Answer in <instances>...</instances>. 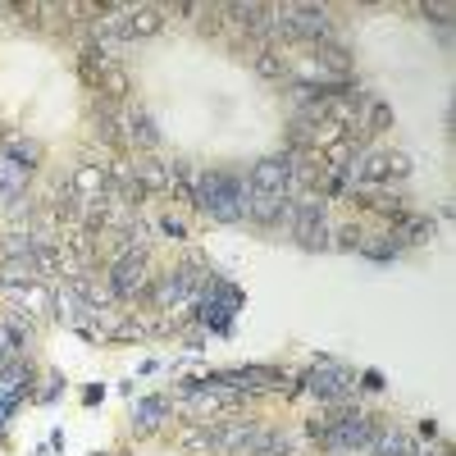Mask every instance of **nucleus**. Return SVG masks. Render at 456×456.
I'll list each match as a JSON object with an SVG mask.
<instances>
[{"mask_svg":"<svg viewBox=\"0 0 456 456\" xmlns=\"http://www.w3.org/2000/svg\"><path fill=\"white\" fill-rule=\"evenodd\" d=\"M384 228H388L393 238H402V247H406V251H411V247H425V242H434V238H438V219H434L429 210H411V206H406L402 215H393Z\"/></svg>","mask_w":456,"mask_h":456,"instance_id":"obj_15","label":"nucleus"},{"mask_svg":"<svg viewBox=\"0 0 456 456\" xmlns=\"http://www.w3.org/2000/svg\"><path fill=\"white\" fill-rule=\"evenodd\" d=\"M411 174H415V160L393 146H361V156L352 165V183L361 187H402Z\"/></svg>","mask_w":456,"mask_h":456,"instance_id":"obj_9","label":"nucleus"},{"mask_svg":"<svg viewBox=\"0 0 456 456\" xmlns=\"http://www.w3.org/2000/svg\"><path fill=\"white\" fill-rule=\"evenodd\" d=\"M169 28V14H165V5H146V0H137V5L128 10V19H124V42L133 46V42H151V37H160Z\"/></svg>","mask_w":456,"mask_h":456,"instance_id":"obj_17","label":"nucleus"},{"mask_svg":"<svg viewBox=\"0 0 456 456\" xmlns=\"http://www.w3.org/2000/svg\"><path fill=\"white\" fill-rule=\"evenodd\" d=\"M156 228H160V238H169V242H178V247L192 242V228H187V219H183V215H174V210L156 215Z\"/></svg>","mask_w":456,"mask_h":456,"instance_id":"obj_31","label":"nucleus"},{"mask_svg":"<svg viewBox=\"0 0 456 456\" xmlns=\"http://www.w3.org/2000/svg\"><path fill=\"white\" fill-rule=\"evenodd\" d=\"M92 456H119V452H92Z\"/></svg>","mask_w":456,"mask_h":456,"instance_id":"obj_43","label":"nucleus"},{"mask_svg":"<svg viewBox=\"0 0 456 456\" xmlns=\"http://www.w3.org/2000/svg\"><path fill=\"white\" fill-rule=\"evenodd\" d=\"M361 242H365V224L361 219H352V224H338L333 228V251H361Z\"/></svg>","mask_w":456,"mask_h":456,"instance_id":"obj_32","label":"nucleus"},{"mask_svg":"<svg viewBox=\"0 0 456 456\" xmlns=\"http://www.w3.org/2000/svg\"><path fill=\"white\" fill-rule=\"evenodd\" d=\"M133 183L151 197H169V165L160 156H133Z\"/></svg>","mask_w":456,"mask_h":456,"instance_id":"obj_21","label":"nucleus"},{"mask_svg":"<svg viewBox=\"0 0 456 456\" xmlns=\"http://www.w3.org/2000/svg\"><path fill=\"white\" fill-rule=\"evenodd\" d=\"M288 242L306 256H324L333 251V219H329V201L324 197H301L292 206V224H288Z\"/></svg>","mask_w":456,"mask_h":456,"instance_id":"obj_7","label":"nucleus"},{"mask_svg":"<svg viewBox=\"0 0 456 456\" xmlns=\"http://www.w3.org/2000/svg\"><path fill=\"white\" fill-rule=\"evenodd\" d=\"M169 165V192L178 197V201H187L192 206V183H197V165L187 160V156H178V160H165Z\"/></svg>","mask_w":456,"mask_h":456,"instance_id":"obj_29","label":"nucleus"},{"mask_svg":"<svg viewBox=\"0 0 456 456\" xmlns=\"http://www.w3.org/2000/svg\"><path fill=\"white\" fill-rule=\"evenodd\" d=\"M110 160L114 156H87V160H78L69 169V192L78 197V201H101L105 192H110Z\"/></svg>","mask_w":456,"mask_h":456,"instance_id":"obj_12","label":"nucleus"},{"mask_svg":"<svg viewBox=\"0 0 456 456\" xmlns=\"http://www.w3.org/2000/svg\"><path fill=\"white\" fill-rule=\"evenodd\" d=\"M415 438H425V443H434V438H438V420H434V415H425V420L415 425Z\"/></svg>","mask_w":456,"mask_h":456,"instance_id":"obj_38","label":"nucleus"},{"mask_svg":"<svg viewBox=\"0 0 456 456\" xmlns=\"http://www.w3.org/2000/svg\"><path fill=\"white\" fill-rule=\"evenodd\" d=\"M37 384H42V388L32 393V406H55L64 397V388H69V379H64V370H42Z\"/></svg>","mask_w":456,"mask_h":456,"instance_id":"obj_30","label":"nucleus"},{"mask_svg":"<svg viewBox=\"0 0 456 456\" xmlns=\"http://www.w3.org/2000/svg\"><path fill=\"white\" fill-rule=\"evenodd\" d=\"M187 311H192V324H197V329H206L210 338H233L238 315L247 311V292H242L233 279L210 274V283L201 288V297H197Z\"/></svg>","mask_w":456,"mask_h":456,"instance_id":"obj_5","label":"nucleus"},{"mask_svg":"<svg viewBox=\"0 0 456 456\" xmlns=\"http://www.w3.org/2000/svg\"><path fill=\"white\" fill-rule=\"evenodd\" d=\"M119 133H124V151H128V156H156V151L165 146L156 114H151L146 105H137V101H128L119 110Z\"/></svg>","mask_w":456,"mask_h":456,"instance_id":"obj_10","label":"nucleus"},{"mask_svg":"<svg viewBox=\"0 0 456 456\" xmlns=\"http://www.w3.org/2000/svg\"><path fill=\"white\" fill-rule=\"evenodd\" d=\"M0 365H5V329H0Z\"/></svg>","mask_w":456,"mask_h":456,"instance_id":"obj_42","label":"nucleus"},{"mask_svg":"<svg viewBox=\"0 0 456 456\" xmlns=\"http://www.w3.org/2000/svg\"><path fill=\"white\" fill-rule=\"evenodd\" d=\"M10 420H14V415H10L5 406H0V438H5V429H10Z\"/></svg>","mask_w":456,"mask_h":456,"instance_id":"obj_41","label":"nucleus"},{"mask_svg":"<svg viewBox=\"0 0 456 456\" xmlns=\"http://www.w3.org/2000/svg\"><path fill=\"white\" fill-rule=\"evenodd\" d=\"M247 201H251V187H247V165H210L197 169L192 183V210L206 215L219 228H238L247 219Z\"/></svg>","mask_w":456,"mask_h":456,"instance_id":"obj_1","label":"nucleus"},{"mask_svg":"<svg viewBox=\"0 0 456 456\" xmlns=\"http://www.w3.org/2000/svg\"><path fill=\"white\" fill-rule=\"evenodd\" d=\"M92 96L105 101V105H128L133 101V73H128V64H105Z\"/></svg>","mask_w":456,"mask_h":456,"instance_id":"obj_20","label":"nucleus"},{"mask_svg":"<svg viewBox=\"0 0 456 456\" xmlns=\"http://www.w3.org/2000/svg\"><path fill=\"white\" fill-rule=\"evenodd\" d=\"M420 452V438H415L411 429H397V425H384L374 438V447L365 456H415Z\"/></svg>","mask_w":456,"mask_h":456,"instance_id":"obj_24","label":"nucleus"},{"mask_svg":"<svg viewBox=\"0 0 456 456\" xmlns=\"http://www.w3.org/2000/svg\"><path fill=\"white\" fill-rule=\"evenodd\" d=\"M133 402V438H156L174 420V397L169 393H142Z\"/></svg>","mask_w":456,"mask_h":456,"instance_id":"obj_14","label":"nucleus"},{"mask_svg":"<svg viewBox=\"0 0 456 456\" xmlns=\"http://www.w3.org/2000/svg\"><path fill=\"white\" fill-rule=\"evenodd\" d=\"M32 169H23V165H14L10 156H0V201H19V197H28L32 192Z\"/></svg>","mask_w":456,"mask_h":456,"instance_id":"obj_26","label":"nucleus"},{"mask_svg":"<svg viewBox=\"0 0 456 456\" xmlns=\"http://www.w3.org/2000/svg\"><path fill=\"white\" fill-rule=\"evenodd\" d=\"M338 37V23H333V10L329 5H301V0H283V5H274V42L279 46H324Z\"/></svg>","mask_w":456,"mask_h":456,"instance_id":"obj_4","label":"nucleus"},{"mask_svg":"<svg viewBox=\"0 0 456 456\" xmlns=\"http://www.w3.org/2000/svg\"><path fill=\"white\" fill-rule=\"evenodd\" d=\"M388 128H397V114H393V105H388L384 96H374V92H370V101L361 105V119H356V137L374 146V142L384 137Z\"/></svg>","mask_w":456,"mask_h":456,"instance_id":"obj_18","label":"nucleus"},{"mask_svg":"<svg viewBox=\"0 0 456 456\" xmlns=\"http://www.w3.org/2000/svg\"><path fill=\"white\" fill-rule=\"evenodd\" d=\"M197 32H201V37H224V32H228V14H224V5H201Z\"/></svg>","mask_w":456,"mask_h":456,"instance_id":"obj_34","label":"nucleus"},{"mask_svg":"<svg viewBox=\"0 0 456 456\" xmlns=\"http://www.w3.org/2000/svg\"><path fill=\"white\" fill-rule=\"evenodd\" d=\"M101 279L114 297V306H137L151 288V279H156V265H151V251H124L119 260L105 265Z\"/></svg>","mask_w":456,"mask_h":456,"instance_id":"obj_8","label":"nucleus"},{"mask_svg":"<svg viewBox=\"0 0 456 456\" xmlns=\"http://www.w3.org/2000/svg\"><path fill=\"white\" fill-rule=\"evenodd\" d=\"M169 19H201V5L197 0H178V5H165Z\"/></svg>","mask_w":456,"mask_h":456,"instance_id":"obj_37","label":"nucleus"},{"mask_svg":"<svg viewBox=\"0 0 456 456\" xmlns=\"http://www.w3.org/2000/svg\"><path fill=\"white\" fill-rule=\"evenodd\" d=\"M247 187L260 197H288L292 187V156L274 151V156H260L256 165H247Z\"/></svg>","mask_w":456,"mask_h":456,"instance_id":"obj_11","label":"nucleus"},{"mask_svg":"<svg viewBox=\"0 0 456 456\" xmlns=\"http://www.w3.org/2000/svg\"><path fill=\"white\" fill-rule=\"evenodd\" d=\"M174 447H178L183 456H215V452H210V425H206V420H183V425H174Z\"/></svg>","mask_w":456,"mask_h":456,"instance_id":"obj_25","label":"nucleus"},{"mask_svg":"<svg viewBox=\"0 0 456 456\" xmlns=\"http://www.w3.org/2000/svg\"><path fill=\"white\" fill-rule=\"evenodd\" d=\"M210 274H215L210 256L197 251V247H187V251L169 265V270H160L156 279H151V288H146V297H142V306H146V311H160V315L187 311V306H192V301L201 297V288L210 283Z\"/></svg>","mask_w":456,"mask_h":456,"instance_id":"obj_2","label":"nucleus"},{"mask_svg":"<svg viewBox=\"0 0 456 456\" xmlns=\"http://www.w3.org/2000/svg\"><path fill=\"white\" fill-rule=\"evenodd\" d=\"M292 197H260V192H251V201H247V219L242 224H251L256 233H283L288 238V224H292Z\"/></svg>","mask_w":456,"mask_h":456,"instance_id":"obj_13","label":"nucleus"},{"mask_svg":"<svg viewBox=\"0 0 456 456\" xmlns=\"http://www.w3.org/2000/svg\"><path fill=\"white\" fill-rule=\"evenodd\" d=\"M324 411H329V434L320 438V452H324V456H365V452L374 447L379 429L388 425L384 415H370L356 397L333 402V406H324Z\"/></svg>","mask_w":456,"mask_h":456,"instance_id":"obj_3","label":"nucleus"},{"mask_svg":"<svg viewBox=\"0 0 456 456\" xmlns=\"http://www.w3.org/2000/svg\"><path fill=\"white\" fill-rule=\"evenodd\" d=\"M306 55L324 78H356V55H352V46H342L338 37L333 42H324V46H311V51H301Z\"/></svg>","mask_w":456,"mask_h":456,"instance_id":"obj_16","label":"nucleus"},{"mask_svg":"<svg viewBox=\"0 0 456 456\" xmlns=\"http://www.w3.org/2000/svg\"><path fill=\"white\" fill-rule=\"evenodd\" d=\"M251 456H297V434H288L283 425H260Z\"/></svg>","mask_w":456,"mask_h":456,"instance_id":"obj_27","label":"nucleus"},{"mask_svg":"<svg viewBox=\"0 0 456 456\" xmlns=\"http://www.w3.org/2000/svg\"><path fill=\"white\" fill-rule=\"evenodd\" d=\"M0 156H10L14 165H23V169H42L46 165V146L37 142V137H28V133H5V142H0Z\"/></svg>","mask_w":456,"mask_h":456,"instance_id":"obj_23","label":"nucleus"},{"mask_svg":"<svg viewBox=\"0 0 456 456\" xmlns=\"http://www.w3.org/2000/svg\"><path fill=\"white\" fill-rule=\"evenodd\" d=\"M301 434H306V438H311V443H320V438H324V434H329V411H324V406H320V411H315V415H311V420H306V429H301Z\"/></svg>","mask_w":456,"mask_h":456,"instance_id":"obj_36","label":"nucleus"},{"mask_svg":"<svg viewBox=\"0 0 456 456\" xmlns=\"http://www.w3.org/2000/svg\"><path fill=\"white\" fill-rule=\"evenodd\" d=\"M64 443H69V438H64V429H51V438H46V452H64Z\"/></svg>","mask_w":456,"mask_h":456,"instance_id":"obj_40","label":"nucleus"},{"mask_svg":"<svg viewBox=\"0 0 456 456\" xmlns=\"http://www.w3.org/2000/svg\"><path fill=\"white\" fill-rule=\"evenodd\" d=\"M32 283H42V274H37L32 260H0V292H23Z\"/></svg>","mask_w":456,"mask_h":456,"instance_id":"obj_28","label":"nucleus"},{"mask_svg":"<svg viewBox=\"0 0 456 456\" xmlns=\"http://www.w3.org/2000/svg\"><path fill=\"white\" fill-rule=\"evenodd\" d=\"M292 384L306 393V397H315L320 406H333V402L356 397V370H352V365H342L338 356H315L306 370L292 379Z\"/></svg>","mask_w":456,"mask_h":456,"instance_id":"obj_6","label":"nucleus"},{"mask_svg":"<svg viewBox=\"0 0 456 456\" xmlns=\"http://www.w3.org/2000/svg\"><path fill=\"white\" fill-rule=\"evenodd\" d=\"M251 73L260 83L283 87L288 73H292V51L288 46H260V51H251Z\"/></svg>","mask_w":456,"mask_h":456,"instance_id":"obj_19","label":"nucleus"},{"mask_svg":"<svg viewBox=\"0 0 456 456\" xmlns=\"http://www.w3.org/2000/svg\"><path fill=\"white\" fill-rule=\"evenodd\" d=\"M384 388H388V374H384V370L365 365V370L356 374V393H384Z\"/></svg>","mask_w":456,"mask_h":456,"instance_id":"obj_35","label":"nucleus"},{"mask_svg":"<svg viewBox=\"0 0 456 456\" xmlns=\"http://www.w3.org/2000/svg\"><path fill=\"white\" fill-rule=\"evenodd\" d=\"M356 256L370 260V265H393V260L406 256V247H402V238L388 233V228H365V242H361Z\"/></svg>","mask_w":456,"mask_h":456,"instance_id":"obj_22","label":"nucleus"},{"mask_svg":"<svg viewBox=\"0 0 456 456\" xmlns=\"http://www.w3.org/2000/svg\"><path fill=\"white\" fill-rule=\"evenodd\" d=\"M105 393H110L105 384H87V388H83V406H101V402H105Z\"/></svg>","mask_w":456,"mask_h":456,"instance_id":"obj_39","label":"nucleus"},{"mask_svg":"<svg viewBox=\"0 0 456 456\" xmlns=\"http://www.w3.org/2000/svg\"><path fill=\"white\" fill-rule=\"evenodd\" d=\"M415 14H420L425 23L452 32V19H456V5H447V0H425V5H415Z\"/></svg>","mask_w":456,"mask_h":456,"instance_id":"obj_33","label":"nucleus"}]
</instances>
